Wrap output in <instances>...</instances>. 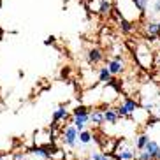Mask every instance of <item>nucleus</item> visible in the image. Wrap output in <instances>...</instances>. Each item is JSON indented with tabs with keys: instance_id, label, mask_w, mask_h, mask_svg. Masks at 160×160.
I'll use <instances>...</instances> for the list:
<instances>
[{
	"instance_id": "obj_5",
	"label": "nucleus",
	"mask_w": 160,
	"mask_h": 160,
	"mask_svg": "<svg viewBox=\"0 0 160 160\" xmlns=\"http://www.w3.org/2000/svg\"><path fill=\"white\" fill-rule=\"evenodd\" d=\"M141 151H146L153 160H160V144L155 141H151V139L148 141V144L144 146V150H141Z\"/></svg>"
},
{
	"instance_id": "obj_6",
	"label": "nucleus",
	"mask_w": 160,
	"mask_h": 160,
	"mask_svg": "<svg viewBox=\"0 0 160 160\" xmlns=\"http://www.w3.org/2000/svg\"><path fill=\"white\" fill-rule=\"evenodd\" d=\"M146 33L148 37L153 41V39H158L160 37V30H158V23L157 21H148L146 23Z\"/></svg>"
},
{
	"instance_id": "obj_17",
	"label": "nucleus",
	"mask_w": 160,
	"mask_h": 160,
	"mask_svg": "<svg viewBox=\"0 0 160 160\" xmlns=\"http://www.w3.org/2000/svg\"><path fill=\"white\" fill-rule=\"evenodd\" d=\"M72 114H74V118H76V116H88V114H90V109L85 108V106H79V108H76L74 111H72Z\"/></svg>"
},
{
	"instance_id": "obj_21",
	"label": "nucleus",
	"mask_w": 160,
	"mask_h": 160,
	"mask_svg": "<svg viewBox=\"0 0 160 160\" xmlns=\"http://www.w3.org/2000/svg\"><path fill=\"white\" fill-rule=\"evenodd\" d=\"M157 23H158V30H160V19H158V21H157Z\"/></svg>"
},
{
	"instance_id": "obj_22",
	"label": "nucleus",
	"mask_w": 160,
	"mask_h": 160,
	"mask_svg": "<svg viewBox=\"0 0 160 160\" xmlns=\"http://www.w3.org/2000/svg\"><path fill=\"white\" fill-rule=\"evenodd\" d=\"M0 160H2V158H0Z\"/></svg>"
},
{
	"instance_id": "obj_11",
	"label": "nucleus",
	"mask_w": 160,
	"mask_h": 160,
	"mask_svg": "<svg viewBox=\"0 0 160 160\" xmlns=\"http://www.w3.org/2000/svg\"><path fill=\"white\" fill-rule=\"evenodd\" d=\"M111 9H113V5H111L109 0H100V5H99V12L100 14H109Z\"/></svg>"
},
{
	"instance_id": "obj_20",
	"label": "nucleus",
	"mask_w": 160,
	"mask_h": 160,
	"mask_svg": "<svg viewBox=\"0 0 160 160\" xmlns=\"http://www.w3.org/2000/svg\"><path fill=\"white\" fill-rule=\"evenodd\" d=\"M122 27H123V30H125V32H130V30H132L130 23H128V21H125V19H122Z\"/></svg>"
},
{
	"instance_id": "obj_15",
	"label": "nucleus",
	"mask_w": 160,
	"mask_h": 160,
	"mask_svg": "<svg viewBox=\"0 0 160 160\" xmlns=\"http://www.w3.org/2000/svg\"><path fill=\"white\" fill-rule=\"evenodd\" d=\"M92 160H111V153H108V151H97V153H92Z\"/></svg>"
},
{
	"instance_id": "obj_1",
	"label": "nucleus",
	"mask_w": 160,
	"mask_h": 160,
	"mask_svg": "<svg viewBox=\"0 0 160 160\" xmlns=\"http://www.w3.org/2000/svg\"><path fill=\"white\" fill-rule=\"evenodd\" d=\"M136 148L134 146H130L127 141H122L120 142V146L118 148H114L113 150V155L116 160H136Z\"/></svg>"
},
{
	"instance_id": "obj_14",
	"label": "nucleus",
	"mask_w": 160,
	"mask_h": 160,
	"mask_svg": "<svg viewBox=\"0 0 160 160\" xmlns=\"http://www.w3.org/2000/svg\"><path fill=\"white\" fill-rule=\"evenodd\" d=\"M88 58H90V62H93V63H99V62L102 60V53H100L99 49H90Z\"/></svg>"
},
{
	"instance_id": "obj_2",
	"label": "nucleus",
	"mask_w": 160,
	"mask_h": 160,
	"mask_svg": "<svg viewBox=\"0 0 160 160\" xmlns=\"http://www.w3.org/2000/svg\"><path fill=\"white\" fill-rule=\"evenodd\" d=\"M137 109V102L136 100H132V99H127L125 102L120 106V108H116V114L118 118H123V116H130L134 111Z\"/></svg>"
},
{
	"instance_id": "obj_10",
	"label": "nucleus",
	"mask_w": 160,
	"mask_h": 160,
	"mask_svg": "<svg viewBox=\"0 0 160 160\" xmlns=\"http://www.w3.org/2000/svg\"><path fill=\"white\" fill-rule=\"evenodd\" d=\"M148 141H150V137L146 136V134H141V136L137 137V141H136V150L137 151L144 150V146L148 144Z\"/></svg>"
},
{
	"instance_id": "obj_18",
	"label": "nucleus",
	"mask_w": 160,
	"mask_h": 160,
	"mask_svg": "<svg viewBox=\"0 0 160 160\" xmlns=\"http://www.w3.org/2000/svg\"><path fill=\"white\" fill-rule=\"evenodd\" d=\"M136 160H153V158H151L146 151H139V153L136 155Z\"/></svg>"
},
{
	"instance_id": "obj_13",
	"label": "nucleus",
	"mask_w": 160,
	"mask_h": 160,
	"mask_svg": "<svg viewBox=\"0 0 160 160\" xmlns=\"http://www.w3.org/2000/svg\"><path fill=\"white\" fill-rule=\"evenodd\" d=\"M92 132H86V130H83V132H79L78 134V141L79 142H83V144H88L90 141H92Z\"/></svg>"
},
{
	"instance_id": "obj_3",
	"label": "nucleus",
	"mask_w": 160,
	"mask_h": 160,
	"mask_svg": "<svg viewBox=\"0 0 160 160\" xmlns=\"http://www.w3.org/2000/svg\"><path fill=\"white\" fill-rule=\"evenodd\" d=\"M123 69H125V63H123L122 57H114L113 60L108 63V71L109 74H120V72H123Z\"/></svg>"
},
{
	"instance_id": "obj_12",
	"label": "nucleus",
	"mask_w": 160,
	"mask_h": 160,
	"mask_svg": "<svg viewBox=\"0 0 160 160\" xmlns=\"http://www.w3.org/2000/svg\"><path fill=\"white\" fill-rule=\"evenodd\" d=\"M65 118H67V109L58 108L57 111H55V114H53V122L57 123V122H60V120H65Z\"/></svg>"
},
{
	"instance_id": "obj_8",
	"label": "nucleus",
	"mask_w": 160,
	"mask_h": 160,
	"mask_svg": "<svg viewBox=\"0 0 160 160\" xmlns=\"http://www.w3.org/2000/svg\"><path fill=\"white\" fill-rule=\"evenodd\" d=\"M104 122L108 123H116L118 122V114H116V109H104Z\"/></svg>"
},
{
	"instance_id": "obj_7",
	"label": "nucleus",
	"mask_w": 160,
	"mask_h": 160,
	"mask_svg": "<svg viewBox=\"0 0 160 160\" xmlns=\"http://www.w3.org/2000/svg\"><path fill=\"white\" fill-rule=\"evenodd\" d=\"M88 122L95 123V125H102L104 122V111H100V109H95V111H92V113L88 114Z\"/></svg>"
},
{
	"instance_id": "obj_9",
	"label": "nucleus",
	"mask_w": 160,
	"mask_h": 160,
	"mask_svg": "<svg viewBox=\"0 0 160 160\" xmlns=\"http://www.w3.org/2000/svg\"><path fill=\"white\" fill-rule=\"evenodd\" d=\"M32 153L35 157H41V158H49L53 151H49L48 148H41V146H37V148H33L32 150Z\"/></svg>"
},
{
	"instance_id": "obj_4",
	"label": "nucleus",
	"mask_w": 160,
	"mask_h": 160,
	"mask_svg": "<svg viewBox=\"0 0 160 160\" xmlns=\"http://www.w3.org/2000/svg\"><path fill=\"white\" fill-rule=\"evenodd\" d=\"M63 142L67 146H71V148L76 146V142H78V130L74 127H67L63 130Z\"/></svg>"
},
{
	"instance_id": "obj_16",
	"label": "nucleus",
	"mask_w": 160,
	"mask_h": 160,
	"mask_svg": "<svg viewBox=\"0 0 160 160\" xmlns=\"http://www.w3.org/2000/svg\"><path fill=\"white\" fill-rule=\"evenodd\" d=\"M99 79L102 81V83H108V81H111V74H109L108 67H102L99 71Z\"/></svg>"
},
{
	"instance_id": "obj_19",
	"label": "nucleus",
	"mask_w": 160,
	"mask_h": 160,
	"mask_svg": "<svg viewBox=\"0 0 160 160\" xmlns=\"http://www.w3.org/2000/svg\"><path fill=\"white\" fill-rule=\"evenodd\" d=\"M153 14H160V0H153Z\"/></svg>"
}]
</instances>
